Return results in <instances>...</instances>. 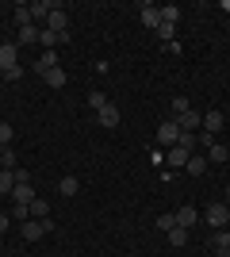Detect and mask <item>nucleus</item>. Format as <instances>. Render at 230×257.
<instances>
[{
  "instance_id": "1",
  "label": "nucleus",
  "mask_w": 230,
  "mask_h": 257,
  "mask_svg": "<svg viewBox=\"0 0 230 257\" xmlns=\"http://www.w3.org/2000/svg\"><path fill=\"white\" fill-rule=\"evenodd\" d=\"M50 226H54V223H46V219H27V223L20 226V230H23V242H39Z\"/></svg>"
},
{
  "instance_id": "2",
  "label": "nucleus",
  "mask_w": 230,
  "mask_h": 257,
  "mask_svg": "<svg viewBox=\"0 0 230 257\" xmlns=\"http://www.w3.org/2000/svg\"><path fill=\"white\" fill-rule=\"evenodd\" d=\"M203 223H207V226H226V223H230V207H226V204H207Z\"/></svg>"
},
{
  "instance_id": "3",
  "label": "nucleus",
  "mask_w": 230,
  "mask_h": 257,
  "mask_svg": "<svg viewBox=\"0 0 230 257\" xmlns=\"http://www.w3.org/2000/svg\"><path fill=\"white\" fill-rule=\"evenodd\" d=\"M180 135H184V131L176 127V119H165L161 127H157V142H161V146H176V142H180Z\"/></svg>"
},
{
  "instance_id": "4",
  "label": "nucleus",
  "mask_w": 230,
  "mask_h": 257,
  "mask_svg": "<svg viewBox=\"0 0 230 257\" xmlns=\"http://www.w3.org/2000/svg\"><path fill=\"white\" fill-rule=\"evenodd\" d=\"M222 123H226V115H222L219 107H211L207 115H203V123H199V131H203V135H211V139H215V135H219V131H222Z\"/></svg>"
},
{
  "instance_id": "5",
  "label": "nucleus",
  "mask_w": 230,
  "mask_h": 257,
  "mask_svg": "<svg viewBox=\"0 0 230 257\" xmlns=\"http://www.w3.org/2000/svg\"><path fill=\"white\" fill-rule=\"evenodd\" d=\"M46 27H50L54 35H66V31H69V12L50 8V16H46Z\"/></svg>"
},
{
  "instance_id": "6",
  "label": "nucleus",
  "mask_w": 230,
  "mask_h": 257,
  "mask_svg": "<svg viewBox=\"0 0 230 257\" xmlns=\"http://www.w3.org/2000/svg\"><path fill=\"white\" fill-rule=\"evenodd\" d=\"M119 107H115V104H108V107H100V111H96V123H100V127H119Z\"/></svg>"
},
{
  "instance_id": "7",
  "label": "nucleus",
  "mask_w": 230,
  "mask_h": 257,
  "mask_svg": "<svg viewBox=\"0 0 230 257\" xmlns=\"http://www.w3.org/2000/svg\"><path fill=\"white\" fill-rule=\"evenodd\" d=\"M199 123H203V115H199L196 107H188L184 115L176 119V127H180V131H188V135H192V131H199Z\"/></svg>"
},
{
  "instance_id": "8",
  "label": "nucleus",
  "mask_w": 230,
  "mask_h": 257,
  "mask_svg": "<svg viewBox=\"0 0 230 257\" xmlns=\"http://www.w3.org/2000/svg\"><path fill=\"white\" fill-rule=\"evenodd\" d=\"M173 219H176V226H184V230H188V226H196L199 223V211H196V207H176V215H173Z\"/></svg>"
},
{
  "instance_id": "9",
  "label": "nucleus",
  "mask_w": 230,
  "mask_h": 257,
  "mask_svg": "<svg viewBox=\"0 0 230 257\" xmlns=\"http://www.w3.org/2000/svg\"><path fill=\"white\" fill-rule=\"evenodd\" d=\"M16 54H20V43H4L0 46V69H12V65H16Z\"/></svg>"
},
{
  "instance_id": "10",
  "label": "nucleus",
  "mask_w": 230,
  "mask_h": 257,
  "mask_svg": "<svg viewBox=\"0 0 230 257\" xmlns=\"http://www.w3.org/2000/svg\"><path fill=\"white\" fill-rule=\"evenodd\" d=\"M43 81H46L50 88H66V81H69V77L62 73V65H54V69H46V73H43Z\"/></svg>"
},
{
  "instance_id": "11",
  "label": "nucleus",
  "mask_w": 230,
  "mask_h": 257,
  "mask_svg": "<svg viewBox=\"0 0 230 257\" xmlns=\"http://www.w3.org/2000/svg\"><path fill=\"white\" fill-rule=\"evenodd\" d=\"M188 158H192V154H188L184 146H169V154H165V161H169V165H176V169H180V165H188Z\"/></svg>"
},
{
  "instance_id": "12",
  "label": "nucleus",
  "mask_w": 230,
  "mask_h": 257,
  "mask_svg": "<svg viewBox=\"0 0 230 257\" xmlns=\"http://www.w3.org/2000/svg\"><path fill=\"white\" fill-rule=\"evenodd\" d=\"M142 23L157 31V27H161V8H153V4H142Z\"/></svg>"
},
{
  "instance_id": "13",
  "label": "nucleus",
  "mask_w": 230,
  "mask_h": 257,
  "mask_svg": "<svg viewBox=\"0 0 230 257\" xmlns=\"http://www.w3.org/2000/svg\"><path fill=\"white\" fill-rule=\"evenodd\" d=\"M58 65V50H43V58L35 62V73H46V69H54Z\"/></svg>"
},
{
  "instance_id": "14",
  "label": "nucleus",
  "mask_w": 230,
  "mask_h": 257,
  "mask_svg": "<svg viewBox=\"0 0 230 257\" xmlns=\"http://www.w3.org/2000/svg\"><path fill=\"white\" fill-rule=\"evenodd\" d=\"M12 192H16V173L0 169V196H12Z\"/></svg>"
},
{
  "instance_id": "15",
  "label": "nucleus",
  "mask_w": 230,
  "mask_h": 257,
  "mask_svg": "<svg viewBox=\"0 0 230 257\" xmlns=\"http://www.w3.org/2000/svg\"><path fill=\"white\" fill-rule=\"evenodd\" d=\"M188 173H192V177H199V173L207 169V158H203V154H192V158H188V165H184Z\"/></svg>"
},
{
  "instance_id": "16",
  "label": "nucleus",
  "mask_w": 230,
  "mask_h": 257,
  "mask_svg": "<svg viewBox=\"0 0 230 257\" xmlns=\"http://www.w3.org/2000/svg\"><path fill=\"white\" fill-rule=\"evenodd\" d=\"M165 238H169V246H173V249H180V246L188 242V230H184V226H173V230H169Z\"/></svg>"
},
{
  "instance_id": "17",
  "label": "nucleus",
  "mask_w": 230,
  "mask_h": 257,
  "mask_svg": "<svg viewBox=\"0 0 230 257\" xmlns=\"http://www.w3.org/2000/svg\"><path fill=\"white\" fill-rule=\"evenodd\" d=\"M27 8H31V20H46L54 4H46V0H35V4H27Z\"/></svg>"
},
{
  "instance_id": "18",
  "label": "nucleus",
  "mask_w": 230,
  "mask_h": 257,
  "mask_svg": "<svg viewBox=\"0 0 230 257\" xmlns=\"http://www.w3.org/2000/svg\"><path fill=\"white\" fill-rule=\"evenodd\" d=\"M77 188H81L77 177H62V184H58V192H62V196H77Z\"/></svg>"
},
{
  "instance_id": "19",
  "label": "nucleus",
  "mask_w": 230,
  "mask_h": 257,
  "mask_svg": "<svg viewBox=\"0 0 230 257\" xmlns=\"http://www.w3.org/2000/svg\"><path fill=\"white\" fill-rule=\"evenodd\" d=\"M46 211H50V204L35 196V200H31V219H46Z\"/></svg>"
},
{
  "instance_id": "20",
  "label": "nucleus",
  "mask_w": 230,
  "mask_h": 257,
  "mask_svg": "<svg viewBox=\"0 0 230 257\" xmlns=\"http://www.w3.org/2000/svg\"><path fill=\"white\" fill-rule=\"evenodd\" d=\"M161 23H180V8H176V4H169V8H161Z\"/></svg>"
},
{
  "instance_id": "21",
  "label": "nucleus",
  "mask_w": 230,
  "mask_h": 257,
  "mask_svg": "<svg viewBox=\"0 0 230 257\" xmlns=\"http://www.w3.org/2000/svg\"><path fill=\"white\" fill-rule=\"evenodd\" d=\"M0 169H20V165H16V154H12V146H4V150H0Z\"/></svg>"
},
{
  "instance_id": "22",
  "label": "nucleus",
  "mask_w": 230,
  "mask_h": 257,
  "mask_svg": "<svg viewBox=\"0 0 230 257\" xmlns=\"http://www.w3.org/2000/svg\"><path fill=\"white\" fill-rule=\"evenodd\" d=\"M20 43H39V27H35V23L20 27Z\"/></svg>"
},
{
  "instance_id": "23",
  "label": "nucleus",
  "mask_w": 230,
  "mask_h": 257,
  "mask_svg": "<svg viewBox=\"0 0 230 257\" xmlns=\"http://www.w3.org/2000/svg\"><path fill=\"white\" fill-rule=\"evenodd\" d=\"M39 43H43L46 50H54V46H58V35L50 31V27H43V31H39Z\"/></svg>"
},
{
  "instance_id": "24",
  "label": "nucleus",
  "mask_w": 230,
  "mask_h": 257,
  "mask_svg": "<svg viewBox=\"0 0 230 257\" xmlns=\"http://www.w3.org/2000/svg\"><path fill=\"white\" fill-rule=\"evenodd\" d=\"M207 158L211 161H226V146H222V142H211V146H207Z\"/></svg>"
},
{
  "instance_id": "25",
  "label": "nucleus",
  "mask_w": 230,
  "mask_h": 257,
  "mask_svg": "<svg viewBox=\"0 0 230 257\" xmlns=\"http://www.w3.org/2000/svg\"><path fill=\"white\" fill-rule=\"evenodd\" d=\"M173 35H176V27H173V23H161V27H157V39H161L165 46L173 43Z\"/></svg>"
},
{
  "instance_id": "26",
  "label": "nucleus",
  "mask_w": 230,
  "mask_h": 257,
  "mask_svg": "<svg viewBox=\"0 0 230 257\" xmlns=\"http://www.w3.org/2000/svg\"><path fill=\"white\" fill-rule=\"evenodd\" d=\"M88 107H92V111L108 107V96H104V92H88Z\"/></svg>"
},
{
  "instance_id": "27",
  "label": "nucleus",
  "mask_w": 230,
  "mask_h": 257,
  "mask_svg": "<svg viewBox=\"0 0 230 257\" xmlns=\"http://www.w3.org/2000/svg\"><path fill=\"white\" fill-rule=\"evenodd\" d=\"M12 139H16V131H12L8 123H0V150H4V146H12Z\"/></svg>"
},
{
  "instance_id": "28",
  "label": "nucleus",
  "mask_w": 230,
  "mask_h": 257,
  "mask_svg": "<svg viewBox=\"0 0 230 257\" xmlns=\"http://www.w3.org/2000/svg\"><path fill=\"white\" fill-rule=\"evenodd\" d=\"M16 23H20V27H27V23H31V8H27V4H20V8H16Z\"/></svg>"
},
{
  "instance_id": "29",
  "label": "nucleus",
  "mask_w": 230,
  "mask_h": 257,
  "mask_svg": "<svg viewBox=\"0 0 230 257\" xmlns=\"http://www.w3.org/2000/svg\"><path fill=\"white\" fill-rule=\"evenodd\" d=\"M188 107H192V104H188L184 96H176V100H173V119H180V115L188 111Z\"/></svg>"
},
{
  "instance_id": "30",
  "label": "nucleus",
  "mask_w": 230,
  "mask_h": 257,
  "mask_svg": "<svg viewBox=\"0 0 230 257\" xmlns=\"http://www.w3.org/2000/svg\"><path fill=\"white\" fill-rule=\"evenodd\" d=\"M173 226H176V219H173V215H161V219H157V230H165V234H169Z\"/></svg>"
},
{
  "instance_id": "31",
  "label": "nucleus",
  "mask_w": 230,
  "mask_h": 257,
  "mask_svg": "<svg viewBox=\"0 0 230 257\" xmlns=\"http://www.w3.org/2000/svg\"><path fill=\"white\" fill-rule=\"evenodd\" d=\"M12 173H16V184H31V173L27 169H12Z\"/></svg>"
},
{
  "instance_id": "32",
  "label": "nucleus",
  "mask_w": 230,
  "mask_h": 257,
  "mask_svg": "<svg viewBox=\"0 0 230 257\" xmlns=\"http://www.w3.org/2000/svg\"><path fill=\"white\" fill-rule=\"evenodd\" d=\"M4 77H8V81H20L23 69H20V65H12V69H4Z\"/></svg>"
},
{
  "instance_id": "33",
  "label": "nucleus",
  "mask_w": 230,
  "mask_h": 257,
  "mask_svg": "<svg viewBox=\"0 0 230 257\" xmlns=\"http://www.w3.org/2000/svg\"><path fill=\"white\" fill-rule=\"evenodd\" d=\"M215 246H230V230H219V234H215Z\"/></svg>"
},
{
  "instance_id": "34",
  "label": "nucleus",
  "mask_w": 230,
  "mask_h": 257,
  "mask_svg": "<svg viewBox=\"0 0 230 257\" xmlns=\"http://www.w3.org/2000/svg\"><path fill=\"white\" fill-rule=\"evenodd\" d=\"M8 226H12V215H4V211H0V234H4Z\"/></svg>"
},
{
  "instance_id": "35",
  "label": "nucleus",
  "mask_w": 230,
  "mask_h": 257,
  "mask_svg": "<svg viewBox=\"0 0 230 257\" xmlns=\"http://www.w3.org/2000/svg\"><path fill=\"white\" fill-rule=\"evenodd\" d=\"M215 257H230V246H215Z\"/></svg>"
}]
</instances>
